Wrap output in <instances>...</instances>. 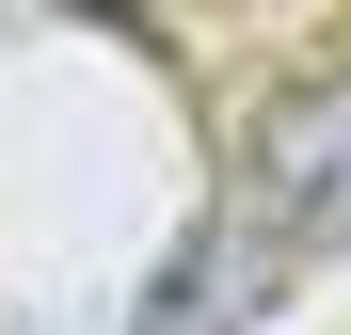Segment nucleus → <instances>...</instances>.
<instances>
[{"label":"nucleus","mask_w":351,"mask_h":335,"mask_svg":"<svg viewBox=\"0 0 351 335\" xmlns=\"http://www.w3.org/2000/svg\"><path fill=\"white\" fill-rule=\"evenodd\" d=\"M287 271H304V240H287V223H192V240H176V271L128 303V335H256L271 303H287Z\"/></svg>","instance_id":"f03ea898"},{"label":"nucleus","mask_w":351,"mask_h":335,"mask_svg":"<svg viewBox=\"0 0 351 335\" xmlns=\"http://www.w3.org/2000/svg\"><path fill=\"white\" fill-rule=\"evenodd\" d=\"M240 208L287 223L304 256L351 240V80H287V96L256 112V144H240Z\"/></svg>","instance_id":"f257e3e1"}]
</instances>
